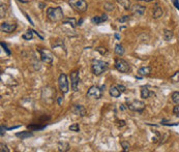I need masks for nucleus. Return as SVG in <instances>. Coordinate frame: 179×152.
<instances>
[{
    "label": "nucleus",
    "instance_id": "f257e3e1",
    "mask_svg": "<svg viewBox=\"0 0 179 152\" xmlns=\"http://www.w3.org/2000/svg\"><path fill=\"white\" fill-rule=\"evenodd\" d=\"M47 17L52 22H60L63 20V12L61 7H48L47 8Z\"/></svg>",
    "mask_w": 179,
    "mask_h": 152
},
{
    "label": "nucleus",
    "instance_id": "f03ea898",
    "mask_svg": "<svg viewBox=\"0 0 179 152\" xmlns=\"http://www.w3.org/2000/svg\"><path fill=\"white\" fill-rule=\"evenodd\" d=\"M108 69H109V64L107 62L103 61V60H97V59L92 60L91 70L93 73V75L99 76V75L104 74L105 71H107Z\"/></svg>",
    "mask_w": 179,
    "mask_h": 152
},
{
    "label": "nucleus",
    "instance_id": "7ed1b4c3",
    "mask_svg": "<svg viewBox=\"0 0 179 152\" xmlns=\"http://www.w3.org/2000/svg\"><path fill=\"white\" fill-rule=\"evenodd\" d=\"M69 4L78 12H84L88 8V4L85 0H69Z\"/></svg>",
    "mask_w": 179,
    "mask_h": 152
},
{
    "label": "nucleus",
    "instance_id": "20e7f679",
    "mask_svg": "<svg viewBox=\"0 0 179 152\" xmlns=\"http://www.w3.org/2000/svg\"><path fill=\"white\" fill-rule=\"evenodd\" d=\"M115 68L120 73L123 74H127L130 71V65L128 64V62H126L125 60L121 59V58H117L115 59Z\"/></svg>",
    "mask_w": 179,
    "mask_h": 152
},
{
    "label": "nucleus",
    "instance_id": "39448f33",
    "mask_svg": "<svg viewBox=\"0 0 179 152\" xmlns=\"http://www.w3.org/2000/svg\"><path fill=\"white\" fill-rule=\"evenodd\" d=\"M58 85H59V89L62 93H67L69 90V82H67V77L65 74H60L58 78Z\"/></svg>",
    "mask_w": 179,
    "mask_h": 152
},
{
    "label": "nucleus",
    "instance_id": "423d86ee",
    "mask_svg": "<svg viewBox=\"0 0 179 152\" xmlns=\"http://www.w3.org/2000/svg\"><path fill=\"white\" fill-rule=\"evenodd\" d=\"M145 104L141 100H133V102H127V109L134 112H143L145 109Z\"/></svg>",
    "mask_w": 179,
    "mask_h": 152
},
{
    "label": "nucleus",
    "instance_id": "0eeeda50",
    "mask_svg": "<svg viewBox=\"0 0 179 152\" xmlns=\"http://www.w3.org/2000/svg\"><path fill=\"white\" fill-rule=\"evenodd\" d=\"M38 52L40 54V58H42V61L47 63V64H52L53 63V54L50 52L49 50H46V49H38Z\"/></svg>",
    "mask_w": 179,
    "mask_h": 152
},
{
    "label": "nucleus",
    "instance_id": "6e6552de",
    "mask_svg": "<svg viewBox=\"0 0 179 152\" xmlns=\"http://www.w3.org/2000/svg\"><path fill=\"white\" fill-rule=\"evenodd\" d=\"M103 96V91L96 86H91L87 92V97L91 99H99Z\"/></svg>",
    "mask_w": 179,
    "mask_h": 152
},
{
    "label": "nucleus",
    "instance_id": "1a4fd4ad",
    "mask_svg": "<svg viewBox=\"0 0 179 152\" xmlns=\"http://www.w3.org/2000/svg\"><path fill=\"white\" fill-rule=\"evenodd\" d=\"M71 89H73L74 91H78L79 83H80L79 70H74L71 73Z\"/></svg>",
    "mask_w": 179,
    "mask_h": 152
},
{
    "label": "nucleus",
    "instance_id": "9d476101",
    "mask_svg": "<svg viewBox=\"0 0 179 152\" xmlns=\"http://www.w3.org/2000/svg\"><path fill=\"white\" fill-rule=\"evenodd\" d=\"M145 10H146V7L143 6V5H140V4H136V5H133L130 7V12H132L133 15L135 16H143L145 14Z\"/></svg>",
    "mask_w": 179,
    "mask_h": 152
},
{
    "label": "nucleus",
    "instance_id": "9b49d317",
    "mask_svg": "<svg viewBox=\"0 0 179 152\" xmlns=\"http://www.w3.org/2000/svg\"><path fill=\"white\" fill-rule=\"evenodd\" d=\"M0 29L2 32H5V33H12L17 29V25L16 24H10V23H2L1 26H0Z\"/></svg>",
    "mask_w": 179,
    "mask_h": 152
},
{
    "label": "nucleus",
    "instance_id": "f8f14e48",
    "mask_svg": "<svg viewBox=\"0 0 179 152\" xmlns=\"http://www.w3.org/2000/svg\"><path fill=\"white\" fill-rule=\"evenodd\" d=\"M108 20V16L107 15H101V16H95L91 19V22L95 25H99V24L104 23Z\"/></svg>",
    "mask_w": 179,
    "mask_h": 152
},
{
    "label": "nucleus",
    "instance_id": "ddd939ff",
    "mask_svg": "<svg viewBox=\"0 0 179 152\" xmlns=\"http://www.w3.org/2000/svg\"><path fill=\"white\" fill-rule=\"evenodd\" d=\"M163 15H164L163 8H162L158 4H155V6H154V8H153V10H152V17L154 18V19H158V18L163 17Z\"/></svg>",
    "mask_w": 179,
    "mask_h": 152
},
{
    "label": "nucleus",
    "instance_id": "4468645a",
    "mask_svg": "<svg viewBox=\"0 0 179 152\" xmlns=\"http://www.w3.org/2000/svg\"><path fill=\"white\" fill-rule=\"evenodd\" d=\"M73 112L75 113L76 115H79V116L83 117L86 115V109H85L83 106H74L73 108Z\"/></svg>",
    "mask_w": 179,
    "mask_h": 152
},
{
    "label": "nucleus",
    "instance_id": "2eb2a0df",
    "mask_svg": "<svg viewBox=\"0 0 179 152\" xmlns=\"http://www.w3.org/2000/svg\"><path fill=\"white\" fill-rule=\"evenodd\" d=\"M110 95L112 96V97H114V98H118L119 96L121 95V91H120V89L118 88V86H112V87L110 88Z\"/></svg>",
    "mask_w": 179,
    "mask_h": 152
},
{
    "label": "nucleus",
    "instance_id": "dca6fc26",
    "mask_svg": "<svg viewBox=\"0 0 179 152\" xmlns=\"http://www.w3.org/2000/svg\"><path fill=\"white\" fill-rule=\"evenodd\" d=\"M151 73V67L150 66H145V67H141V68L138 70V76L140 77H145V76H149Z\"/></svg>",
    "mask_w": 179,
    "mask_h": 152
},
{
    "label": "nucleus",
    "instance_id": "f3484780",
    "mask_svg": "<svg viewBox=\"0 0 179 152\" xmlns=\"http://www.w3.org/2000/svg\"><path fill=\"white\" fill-rule=\"evenodd\" d=\"M150 95H152V93L150 92L148 87H147V86H142L141 87V97L146 99V98H148Z\"/></svg>",
    "mask_w": 179,
    "mask_h": 152
},
{
    "label": "nucleus",
    "instance_id": "a211bd4d",
    "mask_svg": "<svg viewBox=\"0 0 179 152\" xmlns=\"http://www.w3.org/2000/svg\"><path fill=\"white\" fill-rule=\"evenodd\" d=\"M58 150L59 151H62V152H65V151H69V144L67 142H59L58 143Z\"/></svg>",
    "mask_w": 179,
    "mask_h": 152
},
{
    "label": "nucleus",
    "instance_id": "6ab92c4d",
    "mask_svg": "<svg viewBox=\"0 0 179 152\" xmlns=\"http://www.w3.org/2000/svg\"><path fill=\"white\" fill-rule=\"evenodd\" d=\"M16 135L18 137V138H21V140H25V139L32 137L33 133H29V131H21V133H17Z\"/></svg>",
    "mask_w": 179,
    "mask_h": 152
},
{
    "label": "nucleus",
    "instance_id": "aec40b11",
    "mask_svg": "<svg viewBox=\"0 0 179 152\" xmlns=\"http://www.w3.org/2000/svg\"><path fill=\"white\" fill-rule=\"evenodd\" d=\"M173 36H174V34H173V32L171 30H168V29L164 30V38H165V41H171L173 38Z\"/></svg>",
    "mask_w": 179,
    "mask_h": 152
},
{
    "label": "nucleus",
    "instance_id": "412c9836",
    "mask_svg": "<svg viewBox=\"0 0 179 152\" xmlns=\"http://www.w3.org/2000/svg\"><path fill=\"white\" fill-rule=\"evenodd\" d=\"M114 52H115V54L117 55V56H120L121 57V56L124 54V48H123V46H121V45H116Z\"/></svg>",
    "mask_w": 179,
    "mask_h": 152
},
{
    "label": "nucleus",
    "instance_id": "4be33fe9",
    "mask_svg": "<svg viewBox=\"0 0 179 152\" xmlns=\"http://www.w3.org/2000/svg\"><path fill=\"white\" fill-rule=\"evenodd\" d=\"M170 81L172 82L173 84H175V85H179V70L176 71L173 76H171Z\"/></svg>",
    "mask_w": 179,
    "mask_h": 152
},
{
    "label": "nucleus",
    "instance_id": "5701e85b",
    "mask_svg": "<svg viewBox=\"0 0 179 152\" xmlns=\"http://www.w3.org/2000/svg\"><path fill=\"white\" fill-rule=\"evenodd\" d=\"M32 37H33V31L32 30H28L27 32H25V33L22 35V38L25 39V41H30V39H32Z\"/></svg>",
    "mask_w": 179,
    "mask_h": 152
},
{
    "label": "nucleus",
    "instance_id": "b1692460",
    "mask_svg": "<svg viewBox=\"0 0 179 152\" xmlns=\"http://www.w3.org/2000/svg\"><path fill=\"white\" fill-rule=\"evenodd\" d=\"M171 98H172V102H174L175 105H179V92H178V91H175V92H173Z\"/></svg>",
    "mask_w": 179,
    "mask_h": 152
},
{
    "label": "nucleus",
    "instance_id": "393cba45",
    "mask_svg": "<svg viewBox=\"0 0 179 152\" xmlns=\"http://www.w3.org/2000/svg\"><path fill=\"white\" fill-rule=\"evenodd\" d=\"M119 3H120L121 5H122L123 7H124L125 10H130V0H119Z\"/></svg>",
    "mask_w": 179,
    "mask_h": 152
},
{
    "label": "nucleus",
    "instance_id": "a878e982",
    "mask_svg": "<svg viewBox=\"0 0 179 152\" xmlns=\"http://www.w3.org/2000/svg\"><path fill=\"white\" fill-rule=\"evenodd\" d=\"M69 131H75V133H78V131H80V126H79L78 123H74V124H71V125L69 126Z\"/></svg>",
    "mask_w": 179,
    "mask_h": 152
},
{
    "label": "nucleus",
    "instance_id": "bb28decb",
    "mask_svg": "<svg viewBox=\"0 0 179 152\" xmlns=\"http://www.w3.org/2000/svg\"><path fill=\"white\" fill-rule=\"evenodd\" d=\"M121 146H122L123 151H124V152H126L127 150L130 149V144H128V142H125V141H122V142H121Z\"/></svg>",
    "mask_w": 179,
    "mask_h": 152
},
{
    "label": "nucleus",
    "instance_id": "cd10ccee",
    "mask_svg": "<svg viewBox=\"0 0 179 152\" xmlns=\"http://www.w3.org/2000/svg\"><path fill=\"white\" fill-rule=\"evenodd\" d=\"M63 23H71L73 27H76V25H77L75 19H66V20H64L63 21Z\"/></svg>",
    "mask_w": 179,
    "mask_h": 152
},
{
    "label": "nucleus",
    "instance_id": "c85d7f7f",
    "mask_svg": "<svg viewBox=\"0 0 179 152\" xmlns=\"http://www.w3.org/2000/svg\"><path fill=\"white\" fill-rule=\"evenodd\" d=\"M0 147H1V149H0V151L1 152H10V149L7 148V146L6 145H4V144H0Z\"/></svg>",
    "mask_w": 179,
    "mask_h": 152
},
{
    "label": "nucleus",
    "instance_id": "c756f323",
    "mask_svg": "<svg viewBox=\"0 0 179 152\" xmlns=\"http://www.w3.org/2000/svg\"><path fill=\"white\" fill-rule=\"evenodd\" d=\"M95 50H96L97 52H99V53H101V55H105V54H107V50H106V49H105V48L99 47V48H96Z\"/></svg>",
    "mask_w": 179,
    "mask_h": 152
},
{
    "label": "nucleus",
    "instance_id": "7c9ffc66",
    "mask_svg": "<svg viewBox=\"0 0 179 152\" xmlns=\"http://www.w3.org/2000/svg\"><path fill=\"white\" fill-rule=\"evenodd\" d=\"M128 20H130V16H123L120 19H118V21L120 22V23H125V22L128 21Z\"/></svg>",
    "mask_w": 179,
    "mask_h": 152
},
{
    "label": "nucleus",
    "instance_id": "2f4dec72",
    "mask_svg": "<svg viewBox=\"0 0 179 152\" xmlns=\"http://www.w3.org/2000/svg\"><path fill=\"white\" fill-rule=\"evenodd\" d=\"M46 126H33V125H28V129H37V131H40V129H44Z\"/></svg>",
    "mask_w": 179,
    "mask_h": 152
},
{
    "label": "nucleus",
    "instance_id": "473e14b6",
    "mask_svg": "<svg viewBox=\"0 0 179 152\" xmlns=\"http://www.w3.org/2000/svg\"><path fill=\"white\" fill-rule=\"evenodd\" d=\"M1 47H2L3 49H4V51H5V52H6V54H7V55H10V51L8 50V49H7V46L5 45V44L3 43V41H2V43H1Z\"/></svg>",
    "mask_w": 179,
    "mask_h": 152
},
{
    "label": "nucleus",
    "instance_id": "72a5a7b5",
    "mask_svg": "<svg viewBox=\"0 0 179 152\" xmlns=\"http://www.w3.org/2000/svg\"><path fill=\"white\" fill-rule=\"evenodd\" d=\"M173 113H174L176 116L179 117V105H176V107H174V109H173Z\"/></svg>",
    "mask_w": 179,
    "mask_h": 152
},
{
    "label": "nucleus",
    "instance_id": "f704fd0d",
    "mask_svg": "<svg viewBox=\"0 0 179 152\" xmlns=\"http://www.w3.org/2000/svg\"><path fill=\"white\" fill-rule=\"evenodd\" d=\"M123 126H125V121L124 120H119L118 121V127H123Z\"/></svg>",
    "mask_w": 179,
    "mask_h": 152
},
{
    "label": "nucleus",
    "instance_id": "c9c22d12",
    "mask_svg": "<svg viewBox=\"0 0 179 152\" xmlns=\"http://www.w3.org/2000/svg\"><path fill=\"white\" fill-rule=\"evenodd\" d=\"M118 88L120 89L121 92H124V91L126 90V87H125V86H123V85H118Z\"/></svg>",
    "mask_w": 179,
    "mask_h": 152
},
{
    "label": "nucleus",
    "instance_id": "e433bc0d",
    "mask_svg": "<svg viewBox=\"0 0 179 152\" xmlns=\"http://www.w3.org/2000/svg\"><path fill=\"white\" fill-rule=\"evenodd\" d=\"M173 2H174V4H175V6H176V8H178L179 10V3H178V1L177 0H172Z\"/></svg>",
    "mask_w": 179,
    "mask_h": 152
},
{
    "label": "nucleus",
    "instance_id": "4c0bfd02",
    "mask_svg": "<svg viewBox=\"0 0 179 152\" xmlns=\"http://www.w3.org/2000/svg\"><path fill=\"white\" fill-rule=\"evenodd\" d=\"M62 102H63V99H62V97H58V105L61 106Z\"/></svg>",
    "mask_w": 179,
    "mask_h": 152
},
{
    "label": "nucleus",
    "instance_id": "58836bf2",
    "mask_svg": "<svg viewBox=\"0 0 179 152\" xmlns=\"http://www.w3.org/2000/svg\"><path fill=\"white\" fill-rule=\"evenodd\" d=\"M5 129H4V127H3V125H1V137H3L4 135V133H5Z\"/></svg>",
    "mask_w": 179,
    "mask_h": 152
},
{
    "label": "nucleus",
    "instance_id": "ea45409f",
    "mask_svg": "<svg viewBox=\"0 0 179 152\" xmlns=\"http://www.w3.org/2000/svg\"><path fill=\"white\" fill-rule=\"evenodd\" d=\"M3 17V4H1V18Z\"/></svg>",
    "mask_w": 179,
    "mask_h": 152
},
{
    "label": "nucleus",
    "instance_id": "a19ab883",
    "mask_svg": "<svg viewBox=\"0 0 179 152\" xmlns=\"http://www.w3.org/2000/svg\"><path fill=\"white\" fill-rule=\"evenodd\" d=\"M138 1H145V2H151L153 0H138Z\"/></svg>",
    "mask_w": 179,
    "mask_h": 152
},
{
    "label": "nucleus",
    "instance_id": "79ce46f5",
    "mask_svg": "<svg viewBox=\"0 0 179 152\" xmlns=\"http://www.w3.org/2000/svg\"><path fill=\"white\" fill-rule=\"evenodd\" d=\"M115 37L117 38V39H119V38H120V37H119V35H118V34H116V35H115Z\"/></svg>",
    "mask_w": 179,
    "mask_h": 152
},
{
    "label": "nucleus",
    "instance_id": "37998d69",
    "mask_svg": "<svg viewBox=\"0 0 179 152\" xmlns=\"http://www.w3.org/2000/svg\"><path fill=\"white\" fill-rule=\"evenodd\" d=\"M22 2H27V1H28V0H21Z\"/></svg>",
    "mask_w": 179,
    "mask_h": 152
}]
</instances>
